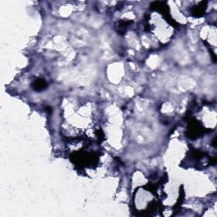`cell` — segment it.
Listing matches in <instances>:
<instances>
[{"label":"cell","mask_w":217,"mask_h":217,"mask_svg":"<svg viewBox=\"0 0 217 217\" xmlns=\"http://www.w3.org/2000/svg\"><path fill=\"white\" fill-rule=\"evenodd\" d=\"M45 87H46V82L43 80H41V79L37 80L35 82V84H34V88H35V90L37 91H41L42 89H43Z\"/></svg>","instance_id":"cell-1"}]
</instances>
